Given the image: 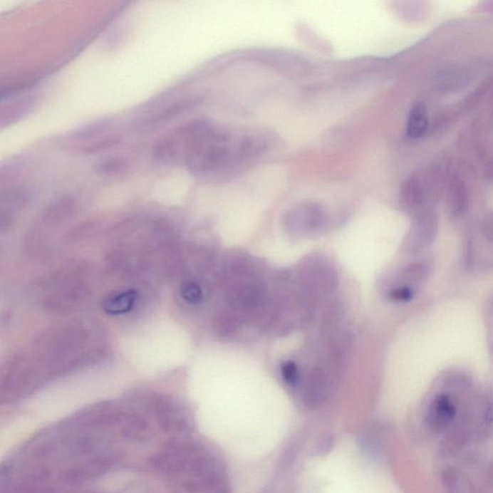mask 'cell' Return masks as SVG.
I'll return each instance as SVG.
<instances>
[{
	"mask_svg": "<svg viewBox=\"0 0 493 493\" xmlns=\"http://www.w3.org/2000/svg\"><path fill=\"white\" fill-rule=\"evenodd\" d=\"M98 336L81 324L48 331L11 361L2 388L9 393L33 390L49 378L98 360L104 351Z\"/></svg>",
	"mask_w": 493,
	"mask_h": 493,
	"instance_id": "1",
	"label": "cell"
},
{
	"mask_svg": "<svg viewBox=\"0 0 493 493\" xmlns=\"http://www.w3.org/2000/svg\"><path fill=\"white\" fill-rule=\"evenodd\" d=\"M89 268L73 265L49 281L43 305L51 311H66L81 306L90 295Z\"/></svg>",
	"mask_w": 493,
	"mask_h": 493,
	"instance_id": "2",
	"label": "cell"
},
{
	"mask_svg": "<svg viewBox=\"0 0 493 493\" xmlns=\"http://www.w3.org/2000/svg\"><path fill=\"white\" fill-rule=\"evenodd\" d=\"M327 222V213L321 205L305 204L287 212L284 227L293 235L305 237L321 232Z\"/></svg>",
	"mask_w": 493,
	"mask_h": 493,
	"instance_id": "3",
	"label": "cell"
},
{
	"mask_svg": "<svg viewBox=\"0 0 493 493\" xmlns=\"http://www.w3.org/2000/svg\"><path fill=\"white\" fill-rule=\"evenodd\" d=\"M457 408L448 396L438 395L432 400L426 415L427 425L435 432L447 429L455 421Z\"/></svg>",
	"mask_w": 493,
	"mask_h": 493,
	"instance_id": "4",
	"label": "cell"
},
{
	"mask_svg": "<svg viewBox=\"0 0 493 493\" xmlns=\"http://www.w3.org/2000/svg\"><path fill=\"white\" fill-rule=\"evenodd\" d=\"M138 293L134 289L116 290L104 298L103 308L111 315L127 314L135 308Z\"/></svg>",
	"mask_w": 493,
	"mask_h": 493,
	"instance_id": "5",
	"label": "cell"
},
{
	"mask_svg": "<svg viewBox=\"0 0 493 493\" xmlns=\"http://www.w3.org/2000/svg\"><path fill=\"white\" fill-rule=\"evenodd\" d=\"M328 380L327 374L321 368H313L306 377L303 396L309 404H317L327 395Z\"/></svg>",
	"mask_w": 493,
	"mask_h": 493,
	"instance_id": "6",
	"label": "cell"
},
{
	"mask_svg": "<svg viewBox=\"0 0 493 493\" xmlns=\"http://www.w3.org/2000/svg\"><path fill=\"white\" fill-rule=\"evenodd\" d=\"M28 201V192L21 188L14 189L2 196L1 226L9 224L16 213L23 209Z\"/></svg>",
	"mask_w": 493,
	"mask_h": 493,
	"instance_id": "7",
	"label": "cell"
},
{
	"mask_svg": "<svg viewBox=\"0 0 493 493\" xmlns=\"http://www.w3.org/2000/svg\"><path fill=\"white\" fill-rule=\"evenodd\" d=\"M435 234H437V226L432 222L431 223L421 222L408 239V246L412 250H421L434 242Z\"/></svg>",
	"mask_w": 493,
	"mask_h": 493,
	"instance_id": "8",
	"label": "cell"
},
{
	"mask_svg": "<svg viewBox=\"0 0 493 493\" xmlns=\"http://www.w3.org/2000/svg\"><path fill=\"white\" fill-rule=\"evenodd\" d=\"M428 128V115L423 104H416L408 119L407 134L410 139H418Z\"/></svg>",
	"mask_w": 493,
	"mask_h": 493,
	"instance_id": "9",
	"label": "cell"
},
{
	"mask_svg": "<svg viewBox=\"0 0 493 493\" xmlns=\"http://www.w3.org/2000/svg\"><path fill=\"white\" fill-rule=\"evenodd\" d=\"M95 172L105 177H115V175H122L128 169V161L125 158L117 156V157H109L106 160L100 161L95 166Z\"/></svg>",
	"mask_w": 493,
	"mask_h": 493,
	"instance_id": "10",
	"label": "cell"
},
{
	"mask_svg": "<svg viewBox=\"0 0 493 493\" xmlns=\"http://www.w3.org/2000/svg\"><path fill=\"white\" fill-rule=\"evenodd\" d=\"M180 296L189 305L197 306L202 303L204 299L202 284L196 279H186L180 289Z\"/></svg>",
	"mask_w": 493,
	"mask_h": 493,
	"instance_id": "11",
	"label": "cell"
},
{
	"mask_svg": "<svg viewBox=\"0 0 493 493\" xmlns=\"http://www.w3.org/2000/svg\"><path fill=\"white\" fill-rule=\"evenodd\" d=\"M445 487L450 493H470V484L467 479L456 471H446L445 477Z\"/></svg>",
	"mask_w": 493,
	"mask_h": 493,
	"instance_id": "12",
	"label": "cell"
},
{
	"mask_svg": "<svg viewBox=\"0 0 493 493\" xmlns=\"http://www.w3.org/2000/svg\"><path fill=\"white\" fill-rule=\"evenodd\" d=\"M429 270L422 263H415L405 268L402 272V279L410 284L424 283L428 278Z\"/></svg>",
	"mask_w": 493,
	"mask_h": 493,
	"instance_id": "13",
	"label": "cell"
},
{
	"mask_svg": "<svg viewBox=\"0 0 493 493\" xmlns=\"http://www.w3.org/2000/svg\"><path fill=\"white\" fill-rule=\"evenodd\" d=\"M194 100L192 98H187V100H180L179 103H175L170 108H166L162 113L157 115L155 119H150L149 120L150 125H156V123L165 122L172 118L179 116L182 112L187 110L192 106V103H194Z\"/></svg>",
	"mask_w": 493,
	"mask_h": 493,
	"instance_id": "14",
	"label": "cell"
},
{
	"mask_svg": "<svg viewBox=\"0 0 493 493\" xmlns=\"http://www.w3.org/2000/svg\"><path fill=\"white\" fill-rule=\"evenodd\" d=\"M237 319L231 312H221L216 318V328L224 336H229L237 331Z\"/></svg>",
	"mask_w": 493,
	"mask_h": 493,
	"instance_id": "15",
	"label": "cell"
},
{
	"mask_svg": "<svg viewBox=\"0 0 493 493\" xmlns=\"http://www.w3.org/2000/svg\"><path fill=\"white\" fill-rule=\"evenodd\" d=\"M413 290L408 286H400L393 287L388 293V297L394 302L404 303L409 302L413 298Z\"/></svg>",
	"mask_w": 493,
	"mask_h": 493,
	"instance_id": "16",
	"label": "cell"
},
{
	"mask_svg": "<svg viewBox=\"0 0 493 493\" xmlns=\"http://www.w3.org/2000/svg\"><path fill=\"white\" fill-rule=\"evenodd\" d=\"M281 375H283L284 380L290 385H294L298 383L299 368L297 364L294 361H286L281 365Z\"/></svg>",
	"mask_w": 493,
	"mask_h": 493,
	"instance_id": "17",
	"label": "cell"
},
{
	"mask_svg": "<svg viewBox=\"0 0 493 493\" xmlns=\"http://www.w3.org/2000/svg\"><path fill=\"white\" fill-rule=\"evenodd\" d=\"M482 432L484 434H493V398L487 403L486 409L483 413V424H482Z\"/></svg>",
	"mask_w": 493,
	"mask_h": 493,
	"instance_id": "18",
	"label": "cell"
}]
</instances>
